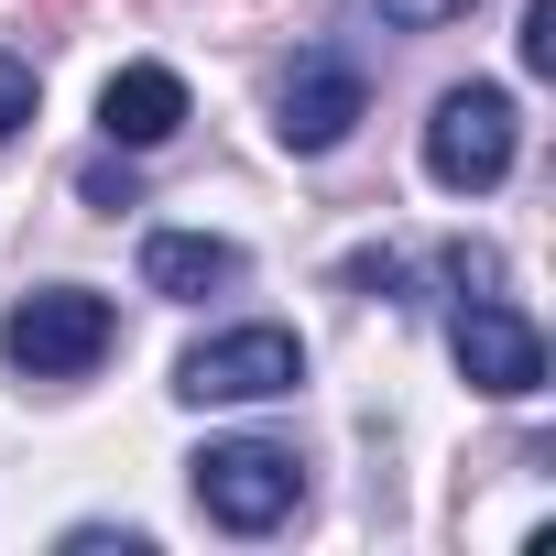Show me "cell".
<instances>
[{"mask_svg":"<svg viewBox=\"0 0 556 556\" xmlns=\"http://www.w3.org/2000/svg\"><path fill=\"white\" fill-rule=\"evenodd\" d=\"M110 339H121V317H110V295H88V285H45V295H23L12 317H0V361L34 371V382H77V371H99Z\"/></svg>","mask_w":556,"mask_h":556,"instance_id":"7a4b0ae2","label":"cell"},{"mask_svg":"<svg viewBox=\"0 0 556 556\" xmlns=\"http://www.w3.org/2000/svg\"><path fill=\"white\" fill-rule=\"evenodd\" d=\"M350 285H361V295H404V262H393V251H361Z\"/></svg>","mask_w":556,"mask_h":556,"instance_id":"9a60e30c","label":"cell"},{"mask_svg":"<svg viewBox=\"0 0 556 556\" xmlns=\"http://www.w3.org/2000/svg\"><path fill=\"white\" fill-rule=\"evenodd\" d=\"M34 121V66H12V55H0V142H12Z\"/></svg>","mask_w":556,"mask_h":556,"instance_id":"4fadbf2b","label":"cell"},{"mask_svg":"<svg viewBox=\"0 0 556 556\" xmlns=\"http://www.w3.org/2000/svg\"><path fill=\"white\" fill-rule=\"evenodd\" d=\"M513 142H523V121H513L502 88H447L437 121H426V175L447 197H491L513 175Z\"/></svg>","mask_w":556,"mask_h":556,"instance_id":"3957f363","label":"cell"},{"mask_svg":"<svg viewBox=\"0 0 556 556\" xmlns=\"http://www.w3.org/2000/svg\"><path fill=\"white\" fill-rule=\"evenodd\" d=\"M523 66L556 77V0H523Z\"/></svg>","mask_w":556,"mask_h":556,"instance_id":"8fae6325","label":"cell"},{"mask_svg":"<svg viewBox=\"0 0 556 556\" xmlns=\"http://www.w3.org/2000/svg\"><path fill=\"white\" fill-rule=\"evenodd\" d=\"M295 382H306L295 328H229V339H197L175 361V393L186 404H273V393H295Z\"/></svg>","mask_w":556,"mask_h":556,"instance_id":"277c9868","label":"cell"},{"mask_svg":"<svg viewBox=\"0 0 556 556\" xmlns=\"http://www.w3.org/2000/svg\"><path fill=\"white\" fill-rule=\"evenodd\" d=\"M99 131H110L121 153L175 142V131H186V77H175V66H121V77L99 88Z\"/></svg>","mask_w":556,"mask_h":556,"instance_id":"52a82bcc","label":"cell"},{"mask_svg":"<svg viewBox=\"0 0 556 556\" xmlns=\"http://www.w3.org/2000/svg\"><path fill=\"white\" fill-rule=\"evenodd\" d=\"M458 12H469V0H382L393 34H437V23H458Z\"/></svg>","mask_w":556,"mask_h":556,"instance_id":"5bb4252c","label":"cell"},{"mask_svg":"<svg viewBox=\"0 0 556 556\" xmlns=\"http://www.w3.org/2000/svg\"><path fill=\"white\" fill-rule=\"evenodd\" d=\"M361 110H371V88H361V66L350 55H306L295 77H285V153H339L350 131H361Z\"/></svg>","mask_w":556,"mask_h":556,"instance_id":"8992f818","label":"cell"},{"mask_svg":"<svg viewBox=\"0 0 556 556\" xmlns=\"http://www.w3.org/2000/svg\"><path fill=\"white\" fill-rule=\"evenodd\" d=\"M186 480H197V513L229 523V534H273V523L306 502L295 447H273V437H207V447L186 458Z\"/></svg>","mask_w":556,"mask_h":556,"instance_id":"6da1fadb","label":"cell"},{"mask_svg":"<svg viewBox=\"0 0 556 556\" xmlns=\"http://www.w3.org/2000/svg\"><path fill=\"white\" fill-rule=\"evenodd\" d=\"M77 197H88V207H142V175H131V164H110V153H99V164H88V175H77Z\"/></svg>","mask_w":556,"mask_h":556,"instance_id":"30bf717a","label":"cell"},{"mask_svg":"<svg viewBox=\"0 0 556 556\" xmlns=\"http://www.w3.org/2000/svg\"><path fill=\"white\" fill-rule=\"evenodd\" d=\"M142 285H153V295H175V306H197V295L240 285V251H229V240H207V229H153V240H142Z\"/></svg>","mask_w":556,"mask_h":556,"instance_id":"ba28073f","label":"cell"},{"mask_svg":"<svg viewBox=\"0 0 556 556\" xmlns=\"http://www.w3.org/2000/svg\"><path fill=\"white\" fill-rule=\"evenodd\" d=\"M447 285H458V295H502V251H480V240H447Z\"/></svg>","mask_w":556,"mask_h":556,"instance_id":"9c48e42d","label":"cell"},{"mask_svg":"<svg viewBox=\"0 0 556 556\" xmlns=\"http://www.w3.org/2000/svg\"><path fill=\"white\" fill-rule=\"evenodd\" d=\"M66 556H153V534H131V523H121V534H110V523H77Z\"/></svg>","mask_w":556,"mask_h":556,"instance_id":"7c38bea8","label":"cell"},{"mask_svg":"<svg viewBox=\"0 0 556 556\" xmlns=\"http://www.w3.org/2000/svg\"><path fill=\"white\" fill-rule=\"evenodd\" d=\"M447 350H458V382H469V393H491V404L545 393V339H534L502 295H469V306H458V328H447Z\"/></svg>","mask_w":556,"mask_h":556,"instance_id":"5b68a950","label":"cell"}]
</instances>
